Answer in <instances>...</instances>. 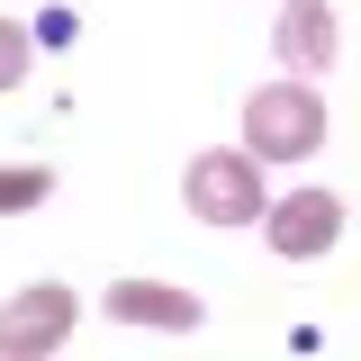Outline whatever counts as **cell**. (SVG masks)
Masks as SVG:
<instances>
[{
    "instance_id": "3",
    "label": "cell",
    "mask_w": 361,
    "mask_h": 361,
    "mask_svg": "<svg viewBox=\"0 0 361 361\" xmlns=\"http://www.w3.org/2000/svg\"><path fill=\"white\" fill-rule=\"evenodd\" d=\"M82 325V298L63 280H27L18 298H0V353L9 361H37V353H63Z\"/></svg>"
},
{
    "instance_id": "6",
    "label": "cell",
    "mask_w": 361,
    "mask_h": 361,
    "mask_svg": "<svg viewBox=\"0 0 361 361\" xmlns=\"http://www.w3.org/2000/svg\"><path fill=\"white\" fill-rule=\"evenodd\" d=\"M109 316H118V325H154V334L208 325V307H199L190 289H172V280H118V289H109Z\"/></svg>"
},
{
    "instance_id": "8",
    "label": "cell",
    "mask_w": 361,
    "mask_h": 361,
    "mask_svg": "<svg viewBox=\"0 0 361 361\" xmlns=\"http://www.w3.org/2000/svg\"><path fill=\"white\" fill-rule=\"evenodd\" d=\"M27 63H37V37H27L18 18H0V90H18V82H27Z\"/></svg>"
},
{
    "instance_id": "4",
    "label": "cell",
    "mask_w": 361,
    "mask_h": 361,
    "mask_svg": "<svg viewBox=\"0 0 361 361\" xmlns=\"http://www.w3.org/2000/svg\"><path fill=\"white\" fill-rule=\"evenodd\" d=\"M253 226L271 235L280 262H316V253H334V235H343V199H334V190H289V199H262Z\"/></svg>"
},
{
    "instance_id": "2",
    "label": "cell",
    "mask_w": 361,
    "mask_h": 361,
    "mask_svg": "<svg viewBox=\"0 0 361 361\" xmlns=\"http://www.w3.org/2000/svg\"><path fill=\"white\" fill-rule=\"evenodd\" d=\"M180 199H190V217L199 226H253L262 217V163L253 154H235V145H208V154H190V172H180Z\"/></svg>"
},
{
    "instance_id": "7",
    "label": "cell",
    "mask_w": 361,
    "mask_h": 361,
    "mask_svg": "<svg viewBox=\"0 0 361 361\" xmlns=\"http://www.w3.org/2000/svg\"><path fill=\"white\" fill-rule=\"evenodd\" d=\"M45 199H54V172H45V163H0V217L45 208Z\"/></svg>"
},
{
    "instance_id": "5",
    "label": "cell",
    "mask_w": 361,
    "mask_h": 361,
    "mask_svg": "<svg viewBox=\"0 0 361 361\" xmlns=\"http://www.w3.org/2000/svg\"><path fill=\"white\" fill-rule=\"evenodd\" d=\"M334 9L325 0H280V27H271V54H280V73H298V82H316L325 63H334Z\"/></svg>"
},
{
    "instance_id": "1",
    "label": "cell",
    "mask_w": 361,
    "mask_h": 361,
    "mask_svg": "<svg viewBox=\"0 0 361 361\" xmlns=\"http://www.w3.org/2000/svg\"><path fill=\"white\" fill-rule=\"evenodd\" d=\"M316 145H325V99H316V82L280 73V82H262L244 99V154L253 163H307Z\"/></svg>"
}]
</instances>
